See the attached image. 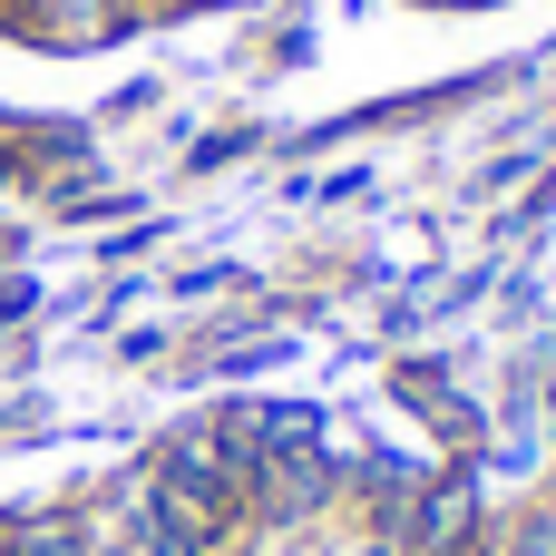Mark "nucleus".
<instances>
[{"label": "nucleus", "instance_id": "f257e3e1", "mask_svg": "<svg viewBox=\"0 0 556 556\" xmlns=\"http://www.w3.org/2000/svg\"><path fill=\"white\" fill-rule=\"evenodd\" d=\"M117 0H49V39H108Z\"/></svg>", "mask_w": 556, "mask_h": 556}, {"label": "nucleus", "instance_id": "f03ea898", "mask_svg": "<svg viewBox=\"0 0 556 556\" xmlns=\"http://www.w3.org/2000/svg\"><path fill=\"white\" fill-rule=\"evenodd\" d=\"M10 556H78V528H20Z\"/></svg>", "mask_w": 556, "mask_h": 556}, {"label": "nucleus", "instance_id": "7ed1b4c3", "mask_svg": "<svg viewBox=\"0 0 556 556\" xmlns=\"http://www.w3.org/2000/svg\"><path fill=\"white\" fill-rule=\"evenodd\" d=\"M518 556H556V518H528V538H518Z\"/></svg>", "mask_w": 556, "mask_h": 556}]
</instances>
